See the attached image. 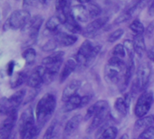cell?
Here are the masks:
<instances>
[{
	"label": "cell",
	"mask_w": 154,
	"mask_h": 139,
	"mask_svg": "<svg viewBox=\"0 0 154 139\" xmlns=\"http://www.w3.org/2000/svg\"><path fill=\"white\" fill-rule=\"evenodd\" d=\"M28 75L25 72H17L15 76L11 77L10 80V87L12 89H17L21 85H23L25 82L27 81Z\"/></svg>",
	"instance_id": "obj_25"
},
{
	"label": "cell",
	"mask_w": 154,
	"mask_h": 139,
	"mask_svg": "<svg viewBox=\"0 0 154 139\" xmlns=\"http://www.w3.org/2000/svg\"><path fill=\"white\" fill-rule=\"evenodd\" d=\"M130 103H128L124 98H117L114 102V108L122 117H126L129 112Z\"/></svg>",
	"instance_id": "obj_24"
},
{
	"label": "cell",
	"mask_w": 154,
	"mask_h": 139,
	"mask_svg": "<svg viewBox=\"0 0 154 139\" xmlns=\"http://www.w3.org/2000/svg\"><path fill=\"white\" fill-rule=\"evenodd\" d=\"M78 66V63H77L75 59H68L62 70V72L60 73L59 79H60V82L63 83L64 81H66V79L75 71V69Z\"/></svg>",
	"instance_id": "obj_17"
},
{
	"label": "cell",
	"mask_w": 154,
	"mask_h": 139,
	"mask_svg": "<svg viewBox=\"0 0 154 139\" xmlns=\"http://www.w3.org/2000/svg\"><path fill=\"white\" fill-rule=\"evenodd\" d=\"M26 95V90L25 89H22V90H19L16 91L12 96H10L8 98V100H9L11 106L14 108L17 109L18 107L23 103Z\"/></svg>",
	"instance_id": "obj_21"
},
{
	"label": "cell",
	"mask_w": 154,
	"mask_h": 139,
	"mask_svg": "<svg viewBox=\"0 0 154 139\" xmlns=\"http://www.w3.org/2000/svg\"><path fill=\"white\" fill-rule=\"evenodd\" d=\"M91 99H92V96H90V95H85V96H83L82 97V100H81V106H80V108H84L86 105H88L89 102H90V100H91Z\"/></svg>",
	"instance_id": "obj_45"
},
{
	"label": "cell",
	"mask_w": 154,
	"mask_h": 139,
	"mask_svg": "<svg viewBox=\"0 0 154 139\" xmlns=\"http://www.w3.org/2000/svg\"><path fill=\"white\" fill-rule=\"evenodd\" d=\"M153 29H154V24H153V23H151V24L148 26V28L146 29V33H147V34H148V35H149V34L152 33Z\"/></svg>",
	"instance_id": "obj_47"
},
{
	"label": "cell",
	"mask_w": 154,
	"mask_h": 139,
	"mask_svg": "<svg viewBox=\"0 0 154 139\" xmlns=\"http://www.w3.org/2000/svg\"><path fill=\"white\" fill-rule=\"evenodd\" d=\"M150 1H151V0H138V1L135 4H133L129 9H127L126 11L122 13L115 19V24L120 25V24H122V23H125V22L129 21L134 16L140 14L150 3Z\"/></svg>",
	"instance_id": "obj_5"
},
{
	"label": "cell",
	"mask_w": 154,
	"mask_h": 139,
	"mask_svg": "<svg viewBox=\"0 0 154 139\" xmlns=\"http://www.w3.org/2000/svg\"><path fill=\"white\" fill-rule=\"evenodd\" d=\"M63 25H64L65 28H66L70 33H72V34H80V33L83 32L82 26L79 25L78 22H77V21L72 16V15L69 16L67 21L65 22V24H64Z\"/></svg>",
	"instance_id": "obj_26"
},
{
	"label": "cell",
	"mask_w": 154,
	"mask_h": 139,
	"mask_svg": "<svg viewBox=\"0 0 154 139\" xmlns=\"http://www.w3.org/2000/svg\"><path fill=\"white\" fill-rule=\"evenodd\" d=\"M129 28L134 34H143L145 32V27L139 19H134L130 24Z\"/></svg>",
	"instance_id": "obj_32"
},
{
	"label": "cell",
	"mask_w": 154,
	"mask_h": 139,
	"mask_svg": "<svg viewBox=\"0 0 154 139\" xmlns=\"http://www.w3.org/2000/svg\"><path fill=\"white\" fill-rule=\"evenodd\" d=\"M109 115H110V109L105 110V111H103V112H101L100 114L96 115V116L93 118V120H92L90 126H88L87 132H88V133H92V132H94L95 129L99 128V127L107 120V118L109 117Z\"/></svg>",
	"instance_id": "obj_18"
},
{
	"label": "cell",
	"mask_w": 154,
	"mask_h": 139,
	"mask_svg": "<svg viewBox=\"0 0 154 139\" xmlns=\"http://www.w3.org/2000/svg\"><path fill=\"white\" fill-rule=\"evenodd\" d=\"M132 43L135 53L138 55V57L141 58L146 52V44L143 34H134Z\"/></svg>",
	"instance_id": "obj_19"
},
{
	"label": "cell",
	"mask_w": 154,
	"mask_h": 139,
	"mask_svg": "<svg viewBox=\"0 0 154 139\" xmlns=\"http://www.w3.org/2000/svg\"><path fill=\"white\" fill-rule=\"evenodd\" d=\"M71 15L78 23H86L91 19L87 7L82 4L71 7Z\"/></svg>",
	"instance_id": "obj_12"
},
{
	"label": "cell",
	"mask_w": 154,
	"mask_h": 139,
	"mask_svg": "<svg viewBox=\"0 0 154 139\" xmlns=\"http://www.w3.org/2000/svg\"><path fill=\"white\" fill-rule=\"evenodd\" d=\"M150 74H151V69L148 62H143L139 66L136 73V79L134 81H136L140 91L145 90L149 81Z\"/></svg>",
	"instance_id": "obj_6"
},
{
	"label": "cell",
	"mask_w": 154,
	"mask_h": 139,
	"mask_svg": "<svg viewBox=\"0 0 154 139\" xmlns=\"http://www.w3.org/2000/svg\"><path fill=\"white\" fill-rule=\"evenodd\" d=\"M54 38L57 42L58 45L63 46V47L71 46V45L74 44L77 42V40H78L77 36H75L74 34H66L63 32H60V31H58L56 34H54Z\"/></svg>",
	"instance_id": "obj_15"
},
{
	"label": "cell",
	"mask_w": 154,
	"mask_h": 139,
	"mask_svg": "<svg viewBox=\"0 0 154 139\" xmlns=\"http://www.w3.org/2000/svg\"><path fill=\"white\" fill-rule=\"evenodd\" d=\"M57 46H58L57 42L55 41L54 38H53V39H50L49 41H47V42L42 46V50H43L44 52H51V51H54Z\"/></svg>",
	"instance_id": "obj_41"
},
{
	"label": "cell",
	"mask_w": 154,
	"mask_h": 139,
	"mask_svg": "<svg viewBox=\"0 0 154 139\" xmlns=\"http://www.w3.org/2000/svg\"><path fill=\"white\" fill-rule=\"evenodd\" d=\"M56 98L52 93H46L38 101L35 108V117L39 126H43L55 110Z\"/></svg>",
	"instance_id": "obj_2"
},
{
	"label": "cell",
	"mask_w": 154,
	"mask_h": 139,
	"mask_svg": "<svg viewBox=\"0 0 154 139\" xmlns=\"http://www.w3.org/2000/svg\"><path fill=\"white\" fill-rule=\"evenodd\" d=\"M120 139H129V135H128V134H124V135H122L120 137Z\"/></svg>",
	"instance_id": "obj_50"
},
{
	"label": "cell",
	"mask_w": 154,
	"mask_h": 139,
	"mask_svg": "<svg viewBox=\"0 0 154 139\" xmlns=\"http://www.w3.org/2000/svg\"><path fill=\"white\" fill-rule=\"evenodd\" d=\"M154 101V94L151 90H144L140 95L134 106V114L139 117H142L149 111Z\"/></svg>",
	"instance_id": "obj_4"
},
{
	"label": "cell",
	"mask_w": 154,
	"mask_h": 139,
	"mask_svg": "<svg viewBox=\"0 0 154 139\" xmlns=\"http://www.w3.org/2000/svg\"><path fill=\"white\" fill-rule=\"evenodd\" d=\"M78 2L82 5H85V4H89L91 3V0H78Z\"/></svg>",
	"instance_id": "obj_49"
},
{
	"label": "cell",
	"mask_w": 154,
	"mask_h": 139,
	"mask_svg": "<svg viewBox=\"0 0 154 139\" xmlns=\"http://www.w3.org/2000/svg\"><path fill=\"white\" fill-rule=\"evenodd\" d=\"M108 109H110V108H109V103L107 100H104V99L98 100L88 108L86 114L85 116V120H89L91 118L93 119L96 115Z\"/></svg>",
	"instance_id": "obj_13"
},
{
	"label": "cell",
	"mask_w": 154,
	"mask_h": 139,
	"mask_svg": "<svg viewBox=\"0 0 154 139\" xmlns=\"http://www.w3.org/2000/svg\"><path fill=\"white\" fill-rule=\"evenodd\" d=\"M81 86H82V82L78 80H73L71 82H69L63 90L62 100L63 102H66L72 96L76 95L77 91H78V90L81 88Z\"/></svg>",
	"instance_id": "obj_14"
},
{
	"label": "cell",
	"mask_w": 154,
	"mask_h": 139,
	"mask_svg": "<svg viewBox=\"0 0 154 139\" xmlns=\"http://www.w3.org/2000/svg\"><path fill=\"white\" fill-rule=\"evenodd\" d=\"M58 137V124L54 120L46 129L43 139H57Z\"/></svg>",
	"instance_id": "obj_29"
},
{
	"label": "cell",
	"mask_w": 154,
	"mask_h": 139,
	"mask_svg": "<svg viewBox=\"0 0 154 139\" xmlns=\"http://www.w3.org/2000/svg\"><path fill=\"white\" fill-rule=\"evenodd\" d=\"M63 52H56L52 53L51 55L45 57L42 61V65H52V64H56V63H63Z\"/></svg>",
	"instance_id": "obj_23"
},
{
	"label": "cell",
	"mask_w": 154,
	"mask_h": 139,
	"mask_svg": "<svg viewBox=\"0 0 154 139\" xmlns=\"http://www.w3.org/2000/svg\"><path fill=\"white\" fill-rule=\"evenodd\" d=\"M43 22H44V18L40 15H36L34 17H31L30 21L28 22L26 26L24 28V30L28 31L30 44L34 43L36 41L39 32H40V29H41V26L43 25Z\"/></svg>",
	"instance_id": "obj_8"
},
{
	"label": "cell",
	"mask_w": 154,
	"mask_h": 139,
	"mask_svg": "<svg viewBox=\"0 0 154 139\" xmlns=\"http://www.w3.org/2000/svg\"><path fill=\"white\" fill-rule=\"evenodd\" d=\"M70 2L69 0H55V10L56 13L70 10Z\"/></svg>",
	"instance_id": "obj_36"
},
{
	"label": "cell",
	"mask_w": 154,
	"mask_h": 139,
	"mask_svg": "<svg viewBox=\"0 0 154 139\" xmlns=\"http://www.w3.org/2000/svg\"><path fill=\"white\" fill-rule=\"evenodd\" d=\"M109 21V17L108 16H102V17H98L96 19H94V21H92L91 23H89L84 29L82 34H84V36L85 37H94L96 33L101 30Z\"/></svg>",
	"instance_id": "obj_9"
},
{
	"label": "cell",
	"mask_w": 154,
	"mask_h": 139,
	"mask_svg": "<svg viewBox=\"0 0 154 139\" xmlns=\"http://www.w3.org/2000/svg\"><path fill=\"white\" fill-rule=\"evenodd\" d=\"M147 54H148V57L152 61H154V50H150V51H148V52H147Z\"/></svg>",
	"instance_id": "obj_48"
},
{
	"label": "cell",
	"mask_w": 154,
	"mask_h": 139,
	"mask_svg": "<svg viewBox=\"0 0 154 139\" xmlns=\"http://www.w3.org/2000/svg\"><path fill=\"white\" fill-rule=\"evenodd\" d=\"M61 25L59 18L56 16H51L45 23V29L52 34H56L58 32V28Z\"/></svg>",
	"instance_id": "obj_27"
},
{
	"label": "cell",
	"mask_w": 154,
	"mask_h": 139,
	"mask_svg": "<svg viewBox=\"0 0 154 139\" xmlns=\"http://www.w3.org/2000/svg\"><path fill=\"white\" fill-rule=\"evenodd\" d=\"M22 57L24 58V60L26 61L27 65H32L36 58V52L34 48H26L23 53H22Z\"/></svg>",
	"instance_id": "obj_31"
},
{
	"label": "cell",
	"mask_w": 154,
	"mask_h": 139,
	"mask_svg": "<svg viewBox=\"0 0 154 139\" xmlns=\"http://www.w3.org/2000/svg\"><path fill=\"white\" fill-rule=\"evenodd\" d=\"M12 134V130L4 126L0 127V139H8Z\"/></svg>",
	"instance_id": "obj_43"
},
{
	"label": "cell",
	"mask_w": 154,
	"mask_h": 139,
	"mask_svg": "<svg viewBox=\"0 0 154 139\" xmlns=\"http://www.w3.org/2000/svg\"><path fill=\"white\" fill-rule=\"evenodd\" d=\"M148 15L149 16H154V0H152L149 7V9H148Z\"/></svg>",
	"instance_id": "obj_46"
},
{
	"label": "cell",
	"mask_w": 154,
	"mask_h": 139,
	"mask_svg": "<svg viewBox=\"0 0 154 139\" xmlns=\"http://www.w3.org/2000/svg\"><path fill=\"white\" fill-rule=\"evenodd\" d=\"M112 56L120 58V59H123L126 56V50L124 48V45L122 43H118L114 46V48L112 49Z\"/></svg>",
	"instance_id": "obj_37"
},
{
	"label": "cell",
	"mask_w": 154,
	"mask_h": 139,
	"mask_svg": "<svg viewBox=\"0 0 154 139\" xmlns=\"http://www.w3.org/2000/svg\"><path fill=\"white\" fill-rule=\"evenodd\" d=\"M138 139H154V126L143 130L140 134Z\"/></svg>",
	"instance_id": "obj_40"
},
{
	"label": "cell",
	"mask_w": 154,
	"mask_h": 139,
	"mask_svg": "<svg viewBox=\"0 0 154 139\" xmlns=\"http://www.w3.org/2000/svg\"><path fill=\"white\" fill-rule=\"evenodd\" d=\"M45 72V67L44 65H39L35 68L34 71L28 75L27 85L33 89H38L44 83L43 77Z\"/></svg>",
	"instance_id": "obj_10"
},
{
	"label": "cell",
	"mask_w": 154,
	"mask_h": 139,
	"mask_svg": "<svg viewBox=\"0 0 154 139\" xmlns=\"http://www.w3.org/2000/svg\"><path fill=\"white\" fill-rule=\"evenodd\" d=\"M14 68H15V61H10L7 66V74L11 77L14 72Z\"/></svg>",
	"instance_id": "obj_44"
},
{
	"label": "cell",
	"mask_w": 154,
	"mask_h": 139,
	"mask_svg": "<svg viewBox=\"0 0 154 139\" xmlns=\"http://www.w3.org/2000/svg\"><path fill=\"white\" fill-rule=\"evenodd\" d=\"M8 98L0 99V116H8L11 111L15 110Z\"/></svg>",
	"instance_id": "obj_30"
},
{
	"label": "cell",
	"mask_w": 154,
	"mask_h": 139,
	"mask_svg": "<svg viewBox=\"0 0 154 139\" xmlns=\"http://www.w3.org/2000/svg\"><path fill=\"white\" fill-rule=\"evenodd\" d=\"M35 125V117H34V112L31 107L26 108L20 116L19 118V126H18V130L20 136L23 137L24 135L34 126Z\"/></svg>",
	"instance_id": "obj_7"
},
{
	"label": "cell",
	"mask_w": 154,
	"mask_h": 139,
	"mask_svg": "<svg viewBox=\"0 0 154 139\" xmlns=\"http://www.w3.org/2000/svg\"><path fill=\"white\" fill-rule=\"evenodd\" d=\"M0 19H1V14H0Z\"/></svg>",
	"instance_id": "obj_54"
},
{
	"label": "cell",
	"mask_w": 154,
	"mask_h": 139,
	"mask_svg": "<svg viewBox=\"0 0 154 139\" xmlns=\"http://www.w3.org/2000/svg\"><path fill=\"white\" fill-rule=\"evenodd\" d=\"M17 109H15L13 111H11L6 117V119L4 120L3 122V125L2 126L6 127V128H8L10 130H13L16 123H17Z\"/></svg>",
	"instance_id": "obj_28"
},
{
	"label": "cell",
	"mask_w": 154,
	"mask_h": 139,
	"mask_svg": "<svg viewBox=\"0 0 154 139\" xmlns=\"http://www.w3.org/2000/svg\"><path fill=\"white\" fill-rule=\"evenodd\" d=\"M82 119L83 118L81 115H75L72 117H71L65 124V126L63 128V135L65 137H69L75 133V131L78 129L82 122Z\"/></svg>",
	"instance_id": "obj_16"
},
{
	"label": "cell",
	"mask_w": 154,
	"mask_h": 139,
	"mask_svg": "<svg viewBox=\"0 0 154 139\" xmlns=\"http://www.w3.org/2000/svg\"><path fill=\"white\" fill-rule=\"evenodd\" d=\"M2 55V51H0V56H1Z\"/></svg>",
	"instance_id": "obj_53"
},
{
	"label": "cell",
	"mask_w": 154,
	"mask_h": 139,
	"mask_svg": "<svg viewBox=\"0 0 154 139\" xmlns=\"http://www.w3.org/2000/svg\"><path fill=\"white\" fill-rule=\"evenodd\" d=\"M87 8H88L89 14H90L91 19H93V18H95L96 19V17H98L102 14L101 7L98 5H96V4L89 3L88 6H87Z\"/></svg>",
	"instance_id": "obj_35"
},
{
	"label": "cell",
	"mask_w": 154,
	"mask_h": 139,
	"mask_svg": "<svg viewBox=\"0 0 154 139\" xmlns=\"http://www.w3.org/2000/svg\"><path fill=\"white\" fill-rule=\"evenodd\" d=\"M124 34V30L122 28L116 29L115 31H113L112 33H111L107 38V41L109 43H115L116 41H118Z\"/></svg>",
	"instance_id": "obj_39"
},
{
	"label": "cell",
	"mask_w": 154,
	"mask_h": 139,
	"mask_svg": "<svg viewBox=\"0 0 154 139\" xmlns=\"http://www.w3.org/2000/svg\"><path fill=\"white\" fill-rule=\"evenodd\" d=\"M154 124V115H146L142 117H139L135 124L134 128L135 130H145Z\"/></svg>",
	"instance_id": "obj_20"
},
{
	"label": "cell",
	"mask_w": 154,
	"mask_h": 139,
	"mask_svg": "<svg viewBox=\"0 0 154 139\" xmlns=\"http://www.w3.org/2000/svg\"><path fill=\"white\" fill-rule=\"evenodd\" d=\"M126 71V63L122 59L111 57L104 67V77L107 82L122 86Z\"/></svg>",
	"instance_id": "obj_1"
},
{
	"label": "cell",
	"mask_w": 154,
	"mask_h": 139,
	"mask_svg": "<svg viewBox=\"0 0 154 139\" xmlns=\"http://www.w3.org/2000/svg\"><path fill=\"white\" fill-rule=\"evenodd\" d=\"M48 1H49V0H39V2H40L42 5H47Z\"/></svg>",
	"instance_id": "obj_51"
},
{
	"label": "cell",
	"mask_w": 154,
	"mask_h": 139,
	"mask_svg": "<svg viewBox=\"0 0 154 139\" xmlns=\"http://www.w3.org/2000/svg\"><path fill=\"white\" fill-rule=\"evenodd\" d=\"M81 100H82V97L80 95L76 94V95L72 96L66 102H64L65 104L63 106V111L64 112H71L72 110H75L76 108H80Z\"/></svg>",
	"instance_id": "obj_22"
},
{
	"label": "cell",
	"mask_w": 154,
	"mask_h": 139,
	"mask_svg": "<svg viewBox=\"0 0 154 139\" xmlns=\"http://www.w3.org/2000/svg\"><path fill=\"white\" fill-rule=\"evenodd\" d=\"M94 47V46L93 45V43L89 40H85L81 44V46L79 47L78 51H77V52L75 54V57H74V59L76 60V61L79 66H85V67L87 58L89 57L90 53L92 52Z\"/></svg>",
	"instance_id": "obj_11"
},
{
	"label": "cell",
	"mask_w": 154,
	"mask_h": 139,
	"mask_svg": "<svg viewBox=\"0 0 154 139\" xmlns=\"http://www.w3.org/2000/svg\"><path fill=\"white\" fill-rule=\"evenodd\" d=\"M30 19H31V15L28 10H26L23 8L15 10L10 15L6 24L4 25V30L24 29L28 24V22L30 21Z\"/></svg>",
	"instance_id": "obj_3"
},
{
	"label": "cell",
	"mask_w": 154,
	"mask_h": 139,
	"mask_svg": "<svg viewBox=\"0 0 154 139\" xmlns=\"http://www.w3.org/2000/svg\"><path fill=\"white\" fill-rule=\"evenodd\" d=\"M100 52H101V46L100 45H95L94 47L92 52L90 53L89 57L87 58V61H86V63H85V67H88V66H90L91 64L94 63V61L97 58V56L100 53Z\"/></svg>",
	"instance_id": "obj_38"
},
{
	"label": "cell",
	"mask_w": 154,
	"mask_h": 139,
	"mask_svg": "<svg viewBox=\"0 0 154 139\" xmlns=\"http://www.w3.org/2000/svg\"><path fill=\"white\" fill-rule=\"evenodd\" d=\"M41 126L39 125H35L33 127H31L21 139H36L39 135V133L41 131Z\"/></svg>",
	"instance_id": "obj_34"
},
{
	"label": "cell",
	"mask_w": 154,
	"mask_h": 139,
	"mask_svg": "<svg viewBox=\"0 0 154 139\" xmlns=\"http://www.w3.org/2000/svg\"><path fill=\"white\" fill-rule=\"evenodd\" d=\"M38 3H39V0H23L22 7H23V9L29 11L30 8L36 7Z\"/></svg>",
	"instance_id": "obj_42"
},
{
	"label": "cell",
	"mask_w": 154,
	"mask_h": 139,
	"mask_svg": "<svg viewBox=\"0 0 154 139\" xmlns=\"http://www.w3.org/2000/svg\"><path fill=\"white\" fill-rule=\"evenodd\" d=\"M8 139H16V135H15L14 134H11V135H10Z\"/></svg>",
	"instance_id": "obj_52"
},
{
	"label": "cell",
	"mask_w": 154,
	"mask_h": 139,
	"mask_svg": "<svg viewBox=\"0 0 154 139\" xmlns=\"http://www.w3.org/2000/svg\"><path fill=\"white\" fill-rule=\"evenodd\" d=\"M118 135V129L115 126L107 127L98 137V139H116Z\"/></svg>",
	"instance_id": "obj_33"
}]
</instances>
